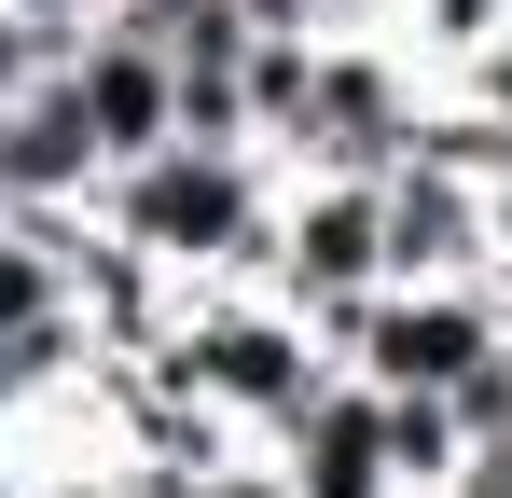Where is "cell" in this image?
Returning a JSON list of instances; mask_svg holds the SVG:
<instances>
[{"label": "cell", "instance_id": "2", "mask_svg": "<svg viewBox=\"0 0 512 498\" xmlns=\"http://www.w3.org/2000/svg\"><path fill=\"white\" fill-rule=\"evenodd\" d=\"M153 374H167V388H194L236 443H277V429L319 402L346 360L319 346V319H291L277 291H180V332L153 346Z\"/></svg>", "mask_w": 512, "mask_h": 498}, {"label": "cell", "instance_id": "12", "mask_svg": "<svg viewBox=\"0 0 512 498\" xmlns=\"http://www.w3.org/2000/svg\"><path fill=\"white\" fill-rule=\"evenodd\" d=\"M111 14H167V0H111Z\"/></svg>", "mask_w": 512, "mask_h": 498}, {"label": "cell", "instance_id": "4", "mask_svg": "<svg viewBox=\"0 0 512 498\" xmlns=\"http://www.w3.org/2000/svg\"><path fill=\"white\" fill-rule=\"evenodd\" d=\"M512 346V319L485 305V277H457V291H374V305H346V332H333V360H346V388H416V402H443L471 360H499Z\"/></svg>", "mask_w": 512, "mask_h": 498}, {"label": "cell", "instance_id": "11", "mask_svg": "<svg viewBox=\"0 0 512 498\" xmlns=\"http://www.w3.org/2000/svg\"><path fill=\"white\" fill-rule=\"evenodd\" d=\"M485 249H512V166L485 180Z\"/></svg>", "mask_w": 512, "mask_h": 498}, {"label": "cell", "instance_id": "6", "mask_svg": "<svg viewBox=\"0 0 512 498\" xmlns=\"http://www.w3.org/2000/svg\"><path fill=\"white\" fill-rule=\"evenodd\" d=\"M374 222H388V291H457L485 277V180H443V166H374Z\"/></svg>", "mask_w": 512, "mask_h": 498}, {"label": "cell", "instance_id": "1", "mask_svg": "<svg viewBox=\"0 0 512 498\" xmlns=\"http://www.w3.org/2000/svg\"><path fill=\"white\" fill-rule=\"evenodd\" d=\"M111 249L167 263L180 291H263V236H277V166L236 139H167V153L111 166L84 208Z\"/></svg>", "mask_w": 512, "mask_h": 498}, {"label": "cell", "instance_id": "7", "mask_svg": "<svg viewBox=\"0 0 512 498\" xmlns=\"http://www.w3.org/2000/svg\"><path fill=\"white\" fill-rule=\"evenodd\" d=\"M263 471H277V498H402L388 485V429H374V388H319V402L291 415L277 443H263Z\"/></svg>", "mask_w": 512, "mask_h": 498}, {"label": "cell", "instance_id": "5", "mask_svg": "<svg viewBox=\"0 0 512 498\" xmlns=\"http://www.w3.org/2000/svg\"><path fill=\"white\" fill-rule=\"evenodd\" d=\"M56 70H70V97H84L97 166H139V153H167V139H180V70H167V42H153L139 14H97Z\"/></svg>", "mask_w": 512, "mask_h": 498}, {"label": "cell", "instance_id": "8", "mask_svg": "<svg viewBox=\"0 0 512 498\" xmlns=\"http://www.w3.org/2000/svg\"><path fill=\"white\" fill-rule=\"evenodd\" d=\"M97 139H84V97L70 70H42L14 111H0V208H97Z\"/></svg>", "mask_w": 512, "mask_h": 498}, {"label": "cell", "instance_id": "10", "mask_svg": "<svg viewBox=\"0 0 512 498\" xmlns=\"http://www.w3.org/2000/svg\"><path fill=\"white\" fill-rule=\"evenodd\" d=\"M374 429H388V485H402V498H443V485H457V457H471L457 402H416V388H402V402L374 388Z\"/></svg>", "mask_w": 512, "mask_h": 498}, {"label": "cell", "instance_id": "9", "mask_svg": "<svg viewBox=\"0 0 512 498\" xmlns=\"http://www.w3.org/2000/svg\"><path fill=\"white\" fill-rule=\"evenodd\" d=\"M70 249H84V208H0V346L70 319Z\"/></svg>", "mask_w": 512, "mask_h": 498}, {"label": "cell", "instance_id": "3", "mask_svg": "<svg viewBox=\"0 0 512 498\" xmlns=\"http://www.w3.org/2000/svg\"><path fill=\"white\" fill-rule=\"evenodd\" d=\"M263 291H277L291 319H319V346H333V332H346V305H374V291H388V222H374V180H346V166H305V180H277Z\"/></svg>", "mask_w": 512, "mask_h": 498}]
</instances>
